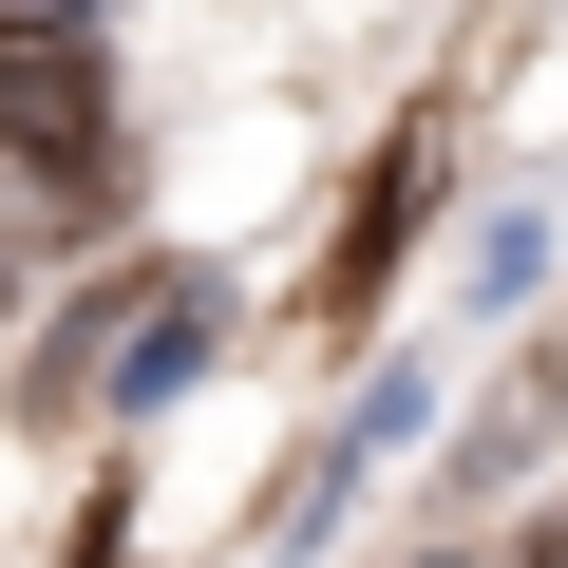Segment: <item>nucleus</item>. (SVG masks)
<instances>
[{"instance_id":"obj_1","label":"nucleus","mask_w":568,"mask_h":568,"mask_svg":"<svg viewBox=\"0 0 568 568\" xmlns=\"http://www.w3.org/2000/svg\"><path fill=\"white\" fill-rule=\"evenodd\" d=\"M95 133H114V95H95V39L0 0V152H20V171H95Z\"/></svg>"},{"instance_id":"obj_5","label":"nucleus","mask_w":568,"mask_h":568,"mask_svg":"<svg viewBox=\"0 0 568 568\" xmlns=\"http://www.w3.org/2000/svg\"><path fill=\"white\" fill-rule=\"evenodd\" d=\"M0 304H20V265H0Z\"/></svg>"},{"instance_id":"obj_3","label":"nucleus","mask_w":568,"mask_h":568,"mask_svg":"<svg viewBox=\"0 0 568 568\" xmlns=\"http://www.w3.org/2000/svg\"><path fill=\"white\" fill-rule=\"evenodd\" d=\"M417 190H436V133H398V152H379V190H361V227H342V265H323V304H342V323L379 304V265H398V227H417Z\"/></svg>"},{"instance_id":"obj_4","label":"nucleus","mask_w":568,"mask_h":568,"mask_svg":"<svg viewBox=\"0 0 568 568\" xmlns=\"http://www.w3.org/2000/svg\"><path fill=\"white\" fill-rule=\"evenodd\" d=\"M511 568H568V511H549V530H530V549H511Z\"/></svg>"},{"instance_id":"obj_2","label":"nucleus","mask_w":568,"mask_h":568,"mask_svg":"<svg viewBox=\"0 0 568 568\" xmlns=\"http://www.w3.org/2000/svg\"><path fill=\"white\" fill-rule=\"evenodd\" d=\"M190 361H209V284H114V304L58 342V379H77V398H171Z\"/></svg>"}]
</instances>
